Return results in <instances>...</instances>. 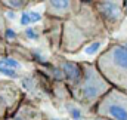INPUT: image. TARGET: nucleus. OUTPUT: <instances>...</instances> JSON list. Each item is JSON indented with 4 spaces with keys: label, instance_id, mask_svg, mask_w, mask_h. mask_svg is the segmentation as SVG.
<instances>
[{
    "label": "nucleus",
    "instance_id": "f257e3e1",
    "mask_svg": "<svg viewBox=\"0 0 127 120\" xmlns=\"http://www.w3.org/2000/svg\"><path fill=\"white\" fill-rule=\"evenodd\" d=\"M97 64L111 82L127 90V46H111L99 58Z\"/></svg>",
    "mask_w": 127,
    "mask_h": 120
},
{
    "label": "nucleus",
    "instance_id": "f03ea898",
    "mask_svg": "<svg viewBox=\"0 0 127 120\" xmlns=\"http://www.w3.org/2000/svg\"><path fill=\"white\" fill-rule=\"evenodd\" d=\"M97 113L114 120H127V95L120 90H111L99 104Z\"/></svg>",
    "mask_w": 127,
    "mask_h": 120
},
{
    "label": "nucleus",
    "instance_id": "7ed1b4c3",
    "mask_svg": "<svg viewBox=\"0 0 127 120\" xmlns=\"http://www.w3.org/2000/svg\"><path fill=\"white\" fill-rule=\"evenodd\" d=\"M106 89H108V85L97 74V71L92 65H86V68H84V82H83V86H81V98L87 102H92L97 96H100Z\"/></svg>",
    "mask_w": 127,
    "mask_h": 120
},
{
    "label": "nucleus",
    "instance_id": "20e7f679",
    "mask_svg": "<svg viewBox=\"0 0 127 120\" xmlns=\"http://www.w3.org/2000/svg\"><path fill=\"white\" fill-rule=\"evenodd\" d=\"M118 6L120 3L103 1V3H99V10L106 21H109L111 24H118L121 19V7Z\"/></svg>",
    "mask_w": 127,
    "mask_h": 120
},
{
    "label": "nucleus",
    "instance_id": "39448f33",
    "mask_svg": "<svg viewBox=\"0 0 127 120\" xmlns=\"http://www.w3.org/2000/svg\"><path fill=\"white\" fill-rule=\"evenodd\" d=\"M62 71L65 74V77L69 80V82H78L80 77H81V70L77 64L74 62H64L62 64Z\"/></svg>",
    "mask_w": 127,
    "mask_h": 120
},
{
    "label": "nucleus",
    "instance_id": "423d86ee",
    "mask_svg": "<svg viewBox=\"0 0 127 120\" xmlns=\"http://www.w3.org/2000/svg\"><path fill=\"white\" fill-rule=\"evenodd\" d=\"M69 6H71V3L69 1H49V12H52V13H56V15H62L65 12H68L69 10Z\"/></svg>",
    "mask_w": 127,
    "mask_h": 120
},
{
    "label": "nucleus",
    "instance_id": "0eeeda50",
    "mask_svg": "<svg viewBox=\"0 0 127 120\" xmlns=\"http://www.w3.org/2000/svg\"><path fill=\"white\" fill-rule=\"evenodd\" d=\"M0 67H6V68L16 70V68H19L21 65H19L18 61L13 60V58H3V60H0Z\"/></svg>",
    "mask_w": 127,
    "mask_h": 120
},
{
    "label": "nucleus",
    "instance_id": "6e6552de",
    "mask_svg": "<svg viewBox=\"0 0 127 120\" xmlns=\"http://www.w3.org/2000/svg\"><path fill=\"white\" fill-rule=\"evenodd\" d=\"M100 46H102V42H93L90 46H87V48L84 49V52H86L87 55H93V54H96V52L100 49Z\"/></svg>",
    "mask_w": 127,
    "mask_h": 120
},
{
    "label": "nucleus",
    "instance_id": "1a4fd4ad",
    "mask_svg": "<svg viewBox=\"0 0 127 120\" xmlns=\"http://www.w3.org/2000/svg\"><path fill=\"white\" fill-rule=\"evenodd\" d=\"M68 110H69V114H71V117L74 120H81V113H80L78 108H75V107H68Z\"/></svg>",
    "mask_w": 127,
    "mask_h": 120
},
{
    "label": "nucleus",
    "instance_id": "9d476101",
    "mask_svg": "<svg viewBox=\"0 0 127 120\" xmlns=\"http://www.w3.org/2000/svg\"><path fill=\"white\" fill-rule=\"evenodd\" d=\"M0 73L4 74V76H7V77H16V76H18L15 70H12V68H6V67H0Z\"/></svg>",
    "mask_w": 127,
    "mask_h": 120
},
{
    "label": "nucleus",
    "instance_id": "9b49d317",
    "mask_svg": "<svg viewBox=\"0 0 127 120\" xmlns=\"http://www.w3.org/2000/svg\"><path fill=\"white\" fill-rule=\"evenodd\" d=\"M31 22V18H30V13H27V12H24L22 15H21V25H27V24H30Z\"/></svg>",
    "mask_w": 127,
    "mask_h": 120
},
{
    "label": "nucleus",
    "instance_id": "f8f14e48",
    "mask_svg": "<svg viewBox=\"0 0 127 120\" xmlns=\"http://www.w3.org/2000/svg\"><path fill=\"white\" fill-rule=\"evenodd\" d=\"M25 34H27L28 39H32V40H37V39H38L35 30H32V28H27V30H25Z\"/></svg>",
    "mask_w": 127,
    "mask_h": 120
},
{
    "label": "nucleus",
    "instance_id": "ddd939ff",
    "mask_svg": "<svg viewBox=\"0 0 127 120\" xmlns=\"http://www.w3.org/2000/svg\"><path fill=\"white\" fill-rule=\"evenodd\" d=\"M30 18H31V22H38L41 19V15L38 12H30Z\"/></svg>",
    "mask_w": 127,
    "mask_h": 120
},
{
    "label": "nucleus",
    "instance_id": "4468645a",
    "mask_svg": "<svg viewBox=\"0 0 127 120\" xmlns=\"http://www.w3.org/2000/svg\"><path fill=\"white\" fill-rule=\"evenodd\" d=\"M4 4L13 6V7H21V6H24L25 3H24V1H13V0H10V1H4Z\"/></svg>",
    "mask_w": 127,
    "mask_h": 120
},
{
    "label": "nucleus",
    "instance_id": "2eb2a0df",
    "mask_svg": "<svg viewBox=\"0 0 127 120\" xmlns=\"http://www.w3.org/2000/svg\"><path fill=\"white\" fill-rule=\"evenodd\" d=\"M6 37H7L9 40H13V39L16 37V34H15V31L12 30V28H7V30H6Z\"/></svg>",
    "mask_w": 127,
    "mask_h": 120
},
{
    "label": "nucleus",
    "instance_id": "dca6fc26",
    "mask_svg": "<svg viewBox=\"0 0 127 120\" xmlns=\"http://www.w3.org/2000/svg\"><path fill=\"white\" fill-rule=\"evenodd\" d=\"M7 16H9V18H13L15 15H13V12H9V13H7Z\"/></svg>",
    "mask_w": 127,
    "mask_h": 120
},
{
    "label": "nucleus",
    "instance_id": "f3484780",
    "mask_svg": "<svg viewBox=\"0 0 127 120\" xmlns=\"http://www.w3.org/2000/svg\"><path fill=\"white\" fill-rule=\"evenodd\" d=\"M124 4H126V6H127V1H126V3H124Z\"/></svg>",
    "mask_w": 127,
    "mask_h": 120
},
{
    "label": "nucleus",
    "instance_id": "a211bd4d",
    "mask_svg": "<svg viewBox=\"0 0 127 120\" xmlns=\"http://www.w3.org/2000/svg\"><path fill=\"white\" fill-rule=\"evenodd\" d=\"M16 120H21V119H16Z\"/></svg>",
    "mask_w": 127,
    "mask_h": 120
}]
</instances>
